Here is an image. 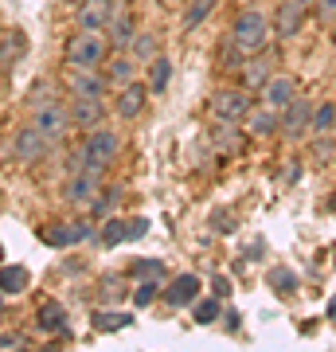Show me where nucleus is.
<instances>
[{"mask_svg":"<svg viewBox=\"0 0 336 352\" xmlns=\"http://www.w3.org/2000/svg\"><path fill=\"white\" fill-rule=\"evenodd\" d=\"M219 309H223V298H208V302H199V298H196V309H192V317H196L199 325H215Z\"/></svg>","mask_w":336,"mask_h":352,"instance_id":"31","label":"nucleus"},{"mask_svg":"<svg viewBox=\"0 0 336 352\" xmlns=\"http://www.w3.org/2000/svg\"><path fill=\"white\" fill-rule=\"evenodd\" d=\"M133 47H137L141 55H149V51H153V39H149V36H145V39H133ZM133 47H129V51H133Z\"/></svg>","mask_w":336,"mask_h":352,"instance_id":"39","label":"nucleus"},{"mask_svg":"<svg viewBox=\"0 0 336 352\" xmlns=\"http://www.w3.org/2000/svg\"><path fill=\"white\" fill-rule=\"evenodd\" d=\"M313 161L317 164H333L336 161V141L328 138V133H317V138H313Z\"/></svg>","mask_w":336,"mask_h":352,"instance_id":"32","label":"nucleus"},{"mask_svg":"<svg viewBox=\"0 0 336 352\" xmlns=\"http://www.w3.org/2000/svg\"><path fill=\"white\" fill-rule=\"evenodd\" d=\"M247 4H250V0H247Z\"/></svg>","mask_w":336,"mask_h":352,"instance_id":"45","label":"nucleus"},{"mask_svg":"<svg viewBox=\"0 0 336 352\" xmlns=\"http://www.w3.org/2000/svg\"><path fill=\"white\" fill-rule=\"evenodd\" d=\"M117 153H122V138H117L113 129H106V126L87 129V141H82V157H87V164L106 168V164L117 161Z\"/></svg>","mask_w":336,"mask_h":352,"instance_id":"5","label":"nucleus"},{"mask_svg":"<svg viewBox=\"0 0 336 352\" xmlns=\"http://www.w3.org/2000/svg\"><path fill=\"white\" fill-rule=\"evenodd\" d=\"M270 67H274V59H270V55H262V51H258V55H247V63L238 67L243 87H247L250 94H254V90H262L266 82H270V75H274Z\"/></svg>","mask_w":336,"mask_h":352,"instance_id":"18","label":"nucleus"},{"mask_svg":"<svg viewBox=\"0 0 336 352\" xmlns=\"http://www.w3.org/2000/svg\"><path fill=\"white\" fill-rule=\"evenodd\" d=\"M149 90L153 94H164L168 90V82H172V59H164V55H157V59H149Z\"/></svg>","mask_w":336,"mask_h":352,"instance_id":"25","label":"nucleus"},{"mask_svg":"<svg viewBox=\"0 0 336 352\" xmlns=\"http://www.w3.org/2000/svg\"><path fill=\"white\" fill-rule=\"evenodd\" d=\"M27 282H32V274H27V266L20 263H8V266H0V294H24Z\"/></svg>","mask_w":336,"mask_h":352,"instance_id":"23","label":"nucleus"},{"mask_svg":"<svg viewBox=\"0 0 336 352\" xmlns=\"http://www.w3.org/2000/svg\"><path fill=\"white\" fill-rule=\"evenodd\" d=\"M149 82H125L122 90H117V98H113V113L122 118V122H133V118H141V110H145V102H149Z\"/></svg>","mask_w":336,"mask_h":352,"instance_id":"9","label":"nucleus"},{"mask_svg":"<svg viewBox=\"0 0 336 352\" xmlns=\"http://www.w3.org/2000/svg\"><path fill=\"white\" fill-rule=\"evenodd\" d=\"M333 133H336V126H333Z\"/></svg>","mask_w":336,"mask_h":352,"instance_id":"44","label":"nucleus"},{"mask_svg":"<svg viewBox=\"0 0 336 352\" xmlns=\"http://www.w3.org/2000/svg\"><path fill=\"white\" fill-rule=\"evenodd\" d=\"M208 110H212L215 122H231L235 126V122H247V113L254 110V98H250L247 87H223L212 94Z\"/></svg>","mask_w":336,"mask_h":352,"instance_id":"3","label":"nucleus"},{"mask_svg":"<svg viewBox=\"0 0 336 352\" xmlns=\"http://www.w3.org/2000/svg\"><path fill=\"white\" fill-rule=\"evenodd\" d=\"M317 4V16L321 20H336V0H313Z\"/></svg>","mask_w":336,"mask_h":352,"instance_id":"37","label":"nucleus"},{"mask_svg":"<svg viewBox=\"0 0 336 352\" xmlns=\"http://www.w3.org/2000/svg\"><path fill=\"white\" fill-rule=\"evenodd\" d=\"M4 39H8V47H0V75L12 71V63L24 55V36H20V32H8Z\"/></svg>","mask_w":336,"mask_h":352,"instance_id":"29","label":"nucleus"},{"mask_svg":"<svg viewBox=\"0 0 336 352\" xmlns=\"http://www.w3.org/2000/svg\"><path fill=\"white\" fill-rule=\"evenodd\" d=\"M110 36L106 32H94V28H78V36L67 39V51L63 59L71 71H98L106 59H110Z\"/></svg>","mask_w":336,"mask_h":352,"instance_id":"1","label":"nucleus"},{"mask_svg":"<svg viewBox=\"0 0 336 352\" xmlns=\"http://www.w3.org/2000/svg\"><path fill=\"white\" fill-rule=\"evenodd\" d=\"M324 317H328V321L336 325V294H333V302H328V314H324Z\"/></svg>","mask_w":336,"mask_h":352,"instance_id":"41","label":"nucleus"},{"mask_svg":"<svg viewBox=\"0 0 336 352\" xmlns=\"http://www.w3.org/2000/svg\"><path fill=\"white\" fill-rule=\"evenodd\" d=\"M164 263L161 258H137V263H129V278H137V282H164Z\"/></svg>","mask_w":336,"mask_h":352,"instance_id":"26","label":"nucleus"},{"mask_svg":"<svg viewBox=\"0 0 336 352\" xmlns=\"http://www.w3.org/2000/svg\"><path fill=\"white\" fill-rule=\"evenodd\" d=\"M157 289H161V282H137V289H133V302H137V305H153Z\"/></svg>","mask_w":336,"mask_h":352,"instance_id":"36","label":"nucleus"},{"mask_svg":"<svg viewBox=\"0 0 336 352\" xmlns=\"http://www.w3.org/2000/svg\"><path fill=\"white\" fill-rule=\"evenodd\" d=\"M102 118H106L102 98H71V122H75V129H94V126H102Z\"/></svg>","mask_w":336,"mask_h":352,"instance_id":"20","label":"nucleus"},{"mask_svg":"<svg viewBox=\"0 0 336 352\" xmlns=\"http://www.w3.org/2000/svg\"><path fill=\"white\" fill-rule=\"evenodd\" d=\"M215 141H219V149H223V153L238 149V138H235V129H231V122H219V133H215Z\"/></svg>","mask_w":336,"mask_h":352,"instance_id":"35","label":"nucleus"},{"mask_svg":"<svg viewBox=\"0 0 336 352\" xmlns=\"http://www.w3.org/2000/svg\"><path fill=\"white\" fill-rule=\"evenodd\" d=\"M333 126H336V106H333V102L313 106V122H309L313 138H317V133H333Z\"/></svg>","mask_w":336,"mask_h":352,"instance_id":"28","label":"nucleus"},{"mask_svg":"<svg viewBox=\"0 0 336 352\" xmlns=\"http://www.w3.org/2000/svg\"><path fill=\"white\" fill-rule=\"evenodd\" d=\"M270 36H274V24H270V16L266 12H258V8H243V12L235 16L231 43L238 47V55H258V51H266Z\"/></svg>","mask_w":336,"mask_h":352,"instance_id":"2","label":"nucleus"},{"mask_svg":"<svg viewBox=\"0 0 336 352\" xmlns=\"http://www.w3.org/2000/svg\"><path fill=\"white\" fill-rule=\"evenodd\" d=\"M102 173H106V168L87 164V168H78V173L67 176V184H63L67 204H75V208H90V204H94V196L102 192Z\"/></svg>","mask_w":336,"mask_h":352,"instance_id":"4","label":"nucleus"},{"mask_svg":"<svg viewBox=\"0 0 336 352\" xmlns=\"http://www.w3.org/2000/svg\"><path fill=\"white\" fill-rule=\"evenodd\" d=\"M212 286H215V298H227V294H231V282H227V278H215Z\"/></svg>","mask_w":336,"mask_h":352,"instance_id":"38","label":"nucleus"},{"mask_svg":"<svg viewBox=\"0 0 336 352\" xmlns=\"http://www.w3.org/2000/svg\"><path fill=\"white\" fill-rule=\"evenodd\" d=\"M51 153V141L39 133L36 126H24V129H16V141H12V157L20 164H36V161H43Z\"/></svg>","mask_w":336,"mask_h":352,"instance_id":"8","label":"nucleus"},{"mask_svg":"<svg viewBox=\"0 0 336 352\" xmlns=\"http://www.w3.org/2000/svg\"><path fill=\"white\" fill-rule=\"evenodd\" d=\"M106 36H110V47L113 51H129V47H133V39H137V24H133V16L117 8L113 20L106 24Z\"/></svg>","mask_w":336,"mask_h":352,"instance_id":"19","label":"nucleus"},{"mask_svg":"<svg viewBox=\"0 0 336 352\" xmlns=\"http://www.w3.org/2000/svg\"><path fill=\"white\" fill-rule=\"evenodd\" d=\"M129 325H133V317L125 314V309H98V314L90 317V329L94 333H122Z\"/></svg>","mask_w":336,"mask_h":352,"instance_id":"22","label":"nucleus"},{"mask_svg":"<svg viewBox=\"0 0 336 352\" xmlns=\"http://www.w3.org/2000/svg\"><path fill=\"white\" fill-rule=\"evenodd\" d=\"M305 4H313V0H305Z\"/></svg>","mask_w":336,"mask_h":352,"instance_id":"42","label":"nucleus"},{"mask_svg":"<svg viewBox=\"0 0 336 352\" xmlns=\"http://www.w3.org/2000/svg\"><path fill=\"white\" fill-rule=\"evenodd\" d=\"M32 126H36L51 145H55V141H63L71 129H75V122H71V106H63V102H47V106H39Z\"/></svg>","mask_w":336,"mask_h":352,"instance_id":"6","label":"nucleus"},{"mask_svg":"<svg viewBox=\"0 0 336 352\" xmlns=\"http://www.w3.org/2000/svg\"><path fill=\"white\" fill-rule=\"evenodd\" d=\"M133 71H137L133 55H129V51H113L110 67H106V78H110V82H117V87H125V82H133Z\"/></svg>","mask_w":336,"mask_h":352,"instance_id":"24","label":"nucleus"},{"mask_svg":"<svg viewBox=\"0 0 336 352\" xmlns=\"http://www.w3.org/2000/svg\"><path fill=\"white\" fill-rule=\"evenodd\" d=\"M125 278H129V274H125ZM125 278L122 274H106V278H102V298H110V302H113V298H122V294H125V286H122Z\"/></svg>","mask_w":336,"mask_h":352,"instance_id":"34","label":"nucleus"},{"mask_svg":"<svg viewBox=\"0 0 336 352\" xmlns=\"http://www.w3.org/2000/svg\"><path fill=\"white\" fill-rule=\"evenodd\" d=\"M258 98H262V106H270V110H286L289 102L298 98V78L293 75H270V82L258 90Z\"/></svg>","mask_w":336,"mask_h":352,"instance_id":"11","label":"nucleus"},{"mask_svg":"<svg viewBox=\"0 0 336 352\" xmlns=\"http://www.w3.org/2000/svg\"><path fill=\"white\" fill-rule=\"evenodd\" d=\"M0 344H4V349H16L20 340H16V337H8V333H0Z\"/></svg>","mask_w":336,"mask_h":352,"instance_id":"40","label":"nucleus"},{"mask_svg":"<svg viewBox=\"0 0 336 352\" xmlns=\"http://www.w3.org/2000/svg\"><path fill=\"white\" fill-rule=\"evenodd\" d=\"M117 204H122V184H110V188H102V196H94L90 212L98 215V219H106V215H110Z\"/></svg>","mask_w":336,"mask_h":352,"instance_id":"27","label":"nucleus"},{"mask_svg":"<svg viewBox=\"0 0 336 352\" xmlns=\"http://www.w3.org/2000/svg\"><path fill=\"white\" fill-rule=\"evenodd\" d=\"M36 329L47 333V337H71V321H67V305L47 298V302L36 309Z\"/></svg>","mask_w":336,"mask_h":352,"instance_id":"12","label":"nucleus"},{"mask_svg":"<svg viewBox=\"0 0 336 352\" xmlns=\"http://www.w3.org/2000/svg\"><path fill=\"white\" fill-rule=\"evenodd\" d=\"M282 129V113L270 110V106H258V110L247 113V133L250 138H270V133H278Z\"/></svg>","mask_w":336,"mask_h":352,"instance_id":"21","label":"nucleus"},{"mask_svg":"<svg viewBox=\"0 0 336 352\" xmlns=\"http://www.w3.org/2000/svg\"><path fill=\"white\" fill-rule=\"evenodd\" d=\"M0 254H4V247H0Z\"/></svg>","mask_w":336,"mask_h":352,"instance_id":"43","label":"nucleus"},{"mask_svg":"<svg viewBox=\"0 0 336 352\" xmlns=\"http://www.w3.org/2000/svg\"><path fill=\"white\" fill-rule=\"evenodd\" d=\"M309 122H313V102L309 98H293L282 110V133H286L289 141H298L305 129H309Z\"/></svg>","mask_w":336,"mask_h":352,"instance_id":"16","label":"nucleus"},{"mask_svg":"<svg viewBox=\"0 0 336 352\" xmlns=\"http://www.w3.org/2000/svg\"><path fill=\"white\" fill-rule=\"evenodd\" d=\"M305 0H286V4H278V12H274V36L278 39H293L305 28Z\"/></svg>","mask_w":336,"mask_h":352,"instance_id":"14","label":"nucleus"},{"mask_svg":"<svg viewBox=\"0 0 336 352\" xmlns=\"http://www.w3.org/2000/svg\"><path fill=\"white\" fill-rule=\"evenodd\" d=\"M199 289H203V282H199L196 274H176L168 286H164V305H172V309H188V305H196Z\"/></svg>","mask_w":336,"mask_h":352,"instance_id":"13","label":"nucleus"},{"mask_svg":"<svg viewBox=\"0 0 336 352\" xmlns=\"http://www.w3.org/2000/svg\"><path fill=\"white\" fill-rule=\"evenodd\" d=\"M39 239L47 243V247H78V243L90 239V223L82 219H71V223H47L39 231Z\"/></svg>","mask_w":336,"mask_h":352,"instance_id":"10","label":"nucleus"},{"mask_svg":"<svg viewBox=\"0 0 336 352\" xmlns=\"http://www.w3.org/2000/svg\"><path fill=\"white\" fill-rule=\"evenodd\" d=\"M106 87H110V78L102 71H71L67 75L71 98H106Z\"/></svg>","mask_w":336,"mask_h":352,"instance_id":"15","label":"nucleus"},{"mask_svg":"<svg viewBox=\"0 0 336 352\" xmlns=\"http://www.w3.org/2000/svg\"><path fill=\"white\" fill-rule=\"evenodd\" d=\"M149 235V219L145 215H133V219H110L102 223V247H122V243H137Z\"/></svg>","mask_w":336,"mask_h":352,"instance_id":"7","label":"nucleus"},{"mask_svg":"<svg viewBox=\"0 0 336 352\" xmlns=\"http://www.w3.org/2000/svg\"><path fill=\"white\" fill-rule=\"evenodd\" d=\"M113 12H117V4L113 0H82L78 4V28H94V32H106V24L113 20Z\"/></svg>","mask_w":336,"mask_h":352,"instance_id":"17","label":"nucleus"},{"mask_svg":"<svg viewBox=\"0 0 336 352\" xmlns=\"http://www.w3.org/2000/svg\"><path fill=\"white\" fill-rule=\"evenodd\" d=\"M270 286H274L278 294H293V289H298V274H293V270H270Z\"/></svg>","mask_w":336,"mask_h":352,"instance_id":"33","label":"nucleus"},{"mask_svg":"<svg viewBox=\"0 0 336 352\" xmlns=\"http://www.w3.org/2000/svg\"><path fill=\"white\" fill-rule=\"evenodd\" d=\"M215 4H219V0H192V4H188V12H184V28H188V32L203 24V20L215 12Z\"/></svg>","mask_w":336,"mask_h":352,"instance_id":"30","label":"nucleus"}]
</instances>
